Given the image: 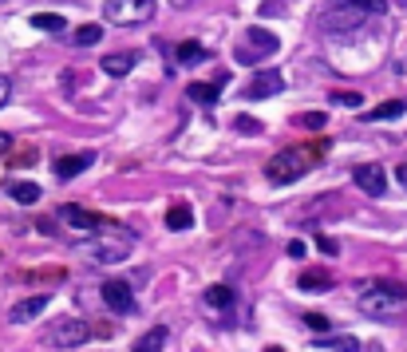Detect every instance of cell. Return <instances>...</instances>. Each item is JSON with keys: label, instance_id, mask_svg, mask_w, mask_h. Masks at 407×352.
I'll list each match as a JSON object with an SVG mask.
<instances>
[{"label": "cell", "instance_id": "28", "mask_svg": "<svg viewBox=\"0 0 407 352\" xmlns=\"http://www.w3.org/2000/svg\"><path fill=\"white\" fill-rule=\"evenodd\" d=\"M234 127L241 131V135H261V123H257V119H250V115H237Z\"/></svg>", "mask_w": 407, "mask_h": 352}, {"label": "cell", "instance_id": "5", "mask_svg": "<svg viewBox=\"0 0 407 352\" xmlns=\"http://www.w3.org/2000/svg\"><path fill=\"white\" fill-rule=\"evenodd\" d=\"M277 52V32H269V28H261V24H253V28H245V36L237 40V64H257V60H265V56H273Z\"/></svg>", "mask_w": 407, "mask_h": 352}, {"label": "cell", "instance_id": "29", "mask_svg": "<svg viewBox=\"0 0 407 352\" xmlns=\"http://www.w3.org/2000/svg\"><path fill=\"white\" fill-rule=\"evenodd\" d=\"M305 324H309L313 333H329V317H324V313H305Z\"/></svg>", "mask_w": 407, "mask_h": 352}, {"label": "cell", "instance_id": "33", "mask_svg": "<svg viewBox=\"0 0 407 352\" xmlns=\"http://www.w3.org/2000/svg\"><path fill=\"white\" fill-rule=\"evenodd\" d=\"M8 143H12V139H8V135H4V131H0V155H4V151H8Z\"/></svg>", "mask_w": 407, "mask_h": 352}, {"label": "cell", "instance_id": "12", "mask_svg": "<svg viewBox=\"0 0 407 352\" xmlns=\"http://www.w3.org/2000/svg\"><path fill=\"white\" fill-rule=\"evenodd\" d=\"M91 162H95L91 151H83V155H63V159H56V175L60 178H76V175H83Z\"/></svg>", "mask_w": 407, "mask_h": 352}, {"label": "cell", "instance_id": "2", "mask_svg": "<svg viewBox=\"0 0 407 352\" xmlns=\"http://www.w3.org/2000/svg\"><path fill=\"white\" fill-rule=\"evenodd\" d=\"M404 305H407V285H399V281H376L356 297V309L376 320H392L395 313H404Z\"/></svg>", "mask_w": 407, "mask_h": 352}, {"label": "cell", "instance_id": "8", "mask_svg": "<svg viewBox=\"0 0 407 352\" xmlns=\"http://www.w3.org/2000/svg\"><path fill=\"white\" fill-rule=\"evenodd\" d=\"M352 178H356V186H360L364 194H372V198H380V194L388 190V175H384V166H376V162H364V166H356V170H352Z\"/></svg>", "mask_w": 407, "mask_h": 352}, {"label": "cell", "instance_id": "14", "mask_svg": "<svg viewBox=\"0 0 407 352\" xmlns=\"http://www.w3.org/2000/svg\"><path fill=\"white\" fill-rule=\"evenodd\" d=\"M221 83H226V76H218L214 83H190V87H186V96L194 99V103H202V107H210V103H218Z\"/></svg>", "mask_w": 407, "mask_h": 352}, {"label": "cell", "instance_id": "20", "mask_svg": "<svg viewBox=\"0 0 407 352\" xmlns=\"http://www.w3.org/2000/svg\"><path fill=\"white\" fill-rule=\"evenodd\" d=\"M99 40H103V28H99V24H79L76 32H72V44H76V48H95Z\"/></svg>", "mask_w": 407, "mask_h": 352}, {"label": "cell", "instance_id": "10", "mask_svg": "<svg viewBox=\"0 0 407 352\" xmlns=\"http://www.w3.org/2000/svg\"><path fill=\"white\" fill-rule=\"evenodd\" d=\"M281 87H285V76L269 67V72H257V76L245 83V96H250V99H269V96H277Z\"/></svg>", "mask_w": 407, "mask_h": 352}, {"label": "cell", "instance_id": "1", "mask_svg": "<svg viewBox=\"0 0 407 352\" xmlns=\"http://www.w3.org/2000/svg\"><path fill=\"white\" fill-rule=\"evenodd\" d=\"M380 12H384V0H332L329 8L320 12V28L329 36L352 32V28H360L368 16H380Z\"/></svg>", "mask_w": 407, "mask_h": 352}, {"label": "cell", "instance_id": "25", "mask_svg": "<svg viewBox=\"0 0 407 352\" xmlns=\"http://www.w3.org/2000/svg\"><path fill=\"white\" fill-rule=\"evenodd\" d=\"M32 24H36V28H44V32H63V28H67V20H63L60 12H36Z\"/></svg>", "mask_w": 407, "mask_h": 352}, {"label": "cell", "instance_id": "19", "mask_svg": "<svg viewBox=\"0 0 407 352\" xmlns=\"http://www.w3.org/2000/svg\"><path fill=\"white\" fill-rule=\"evenodd\" d=\"M206 60H210V52H206L202 44H194V40H186V44H178V64H182V67L206 64Z\"/></svg>", "mask_w": 407, "mask_h": 352}, {"label": "cell", "instance_id": "17", "mask_svg": "<svg viewBox=\"0 0 407 352\" xmlns=\"http://www.w3.org/2000/svg\"><path fill=\"white\" fill-rule=\"evenodd\" d=\"M135 60H139L135 52H115V56L103 60V72H107V76H126V72L135 67Z\"/></svg>", "mask_w": 407, "mask_h": 352}, {"label": "cell", "instance_id": "3", "mask_svg": "<svg viewBox=\"0 0 407 352\" xmlns=\"http://www.w3.org/2000/svg\"><path fill=\"white\" fill-rule=\"evenodd\" d=\"M83 254L91 257V261H99V265H115V261H123V257L131 254V234H119V230L99 226Z\"/></svg>", "mask_w": 407, "mask_h": 352}, {"label": "cell", "instance_id": "7", "mask_svg": "<svg viewBox=\"0 0 407 352\" xmlns=\"http://www.w3.org/2000/svg\"><path fill=\"white\" fill-rule=\"evenodd\" d=\"M87 336H91V329H87V320L67 317V320H56V329L47 333V340H52L56 349H79V344H83Z\"/></svg>", "mask_w": 407, "mask_h": 352}, {"label": "cell", "instance_id": "30", "mask_svg": "<svg viewBox=\"0 0 407 352\" xmlns=\"http://www.w3.org/2000/svg\"><path fill=\"white\" fill-rule=\"evenodd\" d=\"M316 245H320V254H329V257H340V241H332L329 234H320V238H316Z\"/></svg>", "mask_w": 407, "mask_h": 352}, {"label": "cell", "instance_id": "16", "mask_svg": "<svg viewBox=\"0 0 407 352\" xmlns=\"http://www.w3.org/2000/svg\"><path fill=\"white\" fill-rule=\"evenodd\" d=\"M297 285L309 289V293H329V289H332V277H329L324 270H305Z\"/></svg>", "mask_w": 407, "mask_h": 352}, {"label": "cell", "instance_id": "9", "mask_svg": "<svg viewBox=\"0 0 407 352\" xmlns=\"http://www.w3.org/2000/svg\"><path fill=\"white\" fill-rule=\"evenodd\" d=\"M103 305H107L111 313H131L135 309V293H131V285L126 281H103Z\"/></svg>", "mask_w": 407, "mask_h": 352}, {"label": "cell", "instance_id": "18", "mask_svg": "<svg viewBox=\"0 0 407 352\" xmlns=\"http://www.w3.org/2000/svg\"><path fill=\"white\" fill-rule=\"evenodd\" d=\"M234 301H237V293L230 285H210L206 289V305H210V309H234Z\"/></svg>", "mask_w": 407, "mask_h": 352}, {"label": "cell", "instance_id": "4", "mask_svg": "<svg viewBox=\"0 0 407 352\" xmlns=\"http://www.w3.org/2000/svg\"><path fill=\"white\" fill-rule=\"evenodd\" d=\"M309 166H313V155L309 151H300V146H293V151H281L277 159L265 166L269 182H277V186H289V182H297L300 175H309Z\"/></svg>", "mask_w": 407, "mask_h": 352}, {"label": "cell", "instance_id": "21", "mask_svg": "<svg viewBox=\"0 0 407 352\" xmlns=\"http://www.w3.org/2000/svg\"><path fill=\"white\" fill-rule=\"evenodd\" d=\"M404 111H407L404 99H388V103H380V107L368 111V123H376V119H395V115H404Z\"/></svg>", "mask_w": 407, "mask_h": 352}, {"label": "cell", "instance_id": "23", "mask_svg": "<svg viewBox=\"0 0 407 352\" xmlns=\"http://www.w3.org/2000/svg\"><path fill=\"white\" fill-rule=\"evenodd\" d=\"M8 194H12L16 202H24V206L40 202V186H36V182H12V186H8Z\"/></svg>", "mask_w": 407, "mask_h": 352}, {"label": "cell", "instance_id": "13", "mask_svg": "<svg viewBox=\"0 0 407 352\" xmlns=\"http://www.w3.org/2000/svg\"><path fill=\"white\" fill-rule=\"evenodd\" d=\"M47 301H52V297H47V293H36V297H28V301L12 305V313H8V317H12L16 324H24V320L40 317V313H44V309H47Z\"/></svg>", "mask_w": 407, "mask_h": 352}, {"label": "cell", "instance_id": "15", "mask_svg": "<svg viewBox=\"0 0 407 352\" xmlns=\"http://www.w3.org/2000/svg\"><path fill=\"white\" fill-rule=\"evenodd\" d=\"M190 226H194V210H190L186 202H174V206L166 210V230L178 234V230H190Z\"/></svg>", "mask_w": 407, "mask_h": 352}, {"label": "cell", "instance_id": "22", "mask_svg": "<svg viewBox=\"0 0 407 352\" xmlns=\"http://www.w3.org/2000/svg\"><path fill=\"white\" fill-rule=\"evenodd\" d=\"M316 349H340V352H360V340L356 336H324L316 340Z\"/></svg>", "mask_w": 407, "mask_h": 352}, {"label": "cell", "instance_id": "11", "mask_svg": "<svg viewBox=\"0 0 407 352\" xmlns=\"http://www.w3.org/2000/svg\"><path fill=\"white\" fill-rule=\"evenodd\" d=\"M60 218L72 226V230H87V234H95L99 226L107 222V218H99V214H91V210H83V206H63Z\"/></svg>", "mask_w": 407, "mask_h": 352}, {"label": "cell", "instance_id": "24", "mask_svg": "<svg viewBox=\"0 0 407 352\" xmlns=\"http://www.w3.org/2000/svg\"><path fill=\"white\" fill-rule=\"evenodd\" d=\"M166 344V329L158 324V329H151V333H142L139 340H135V349L139 352H155V349H162Z\"/></svg>", "mask_w": 407, "mask_h": 352}, {"label": "cell", "instance_id": "26", "mask_svg": "<svg viewBox=\"0 0 407 352\" xmlns=\"http://www.w3.org/2000/svg\"><path fill=\"white\" fill-rule=\"evenodd\" d=\"M293 123H297V127H305V131H320V127H324V111H309V115H297Z\"/></svg>", "mask_w": 407, "mask_h": 352}, {"label": "cell", "instance_id": "32", "mask_svg": "<svg viewBox=\"0 0 407 352\" xmlns=\"http://www.w3.org/2000/svg\"><path fill=\"white\" fill-rule=\"evenodd\" d=\"M305 254H309V250H305V241H289V257H297V261H300Z\"/></svg>", "mask_w": 407, "mask_h": 352}, {"label": "cell", "instance_id": "6", "mask_svg": "<svg viewBox=\"0 0 407 352\" xmlns=\"http://www.w3.org/2000/svg\"><path fill=\"white\" fill-rule=\"evenodd\" d=\"M107 24H146L155 16V0H103Z\"/></svg>", "mask_w": 407, "mask_h": 352}, {"label": "cell", "instance_id": "27", "mask_svg": "<svg viewBox=\"0 0 407 352\" xmlns=\"http://www.w3.org/2000/svg\"><path fill=\"white\" fill-rule=\"evenodd\" d=\"M332 103H344V107H352V111H356V107H360V103H364V96H360V91H332Z\"/></svg>", "mask_w": 407, "mask_h": 352}, {"label": "cell", "instance_id": "31", "mask_svg": "<svg viewBox=\"0 0 407 352\" xmlns=\"http://www.w3.org/2000/svg\"><path fill=\"white\" fill-rule=\"evenodd\" d=\"M8 96H12V83H8V76H0V107L8 103Z\"/></svg>", "mask_w": 407, "mask_h": 352}]
</instances>
